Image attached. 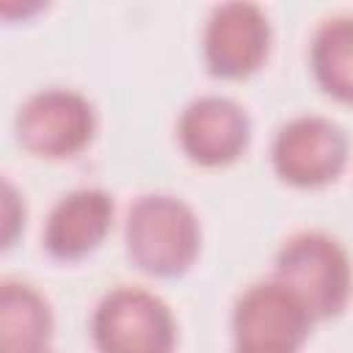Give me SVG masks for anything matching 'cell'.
Listing matches in <instances>:
<instances>
[{
    "label": "cell",
    "mask_w": 353,
    "mask_h": 353,
    "mask_svg": "<svg viewBox=\"0 0 353 353\" xmlns=\"http://www.w3.org/2000/svg\"><path fill=\"white\" fill-rule=\"evenodd\" d=\"M124 248L130 262L146 276L174 279L196 262L201 223L182 199L171 193H143L127 210Z\"/></svg>",
    "instance_id": "6da1fadb"
},
{
    "label": "cell",
    "mask_w": 353,
    "mask_h": 353,
    "mask_svg": "<svg viewBox=\"0 0 353 353\" xmlns=\"http://www.w3.org/2000/svg\"><path fill=\"white\" fill-rule=\"evenodd\" d=\"M273 279L284 284L314 320L336 317L353 290V265L339 240L325 232H298L281 243Z\"/></svg>",
    "instance_id": "7a4b0ae2"
},
{
    "label": "cell",
    "mask_w": 353,
    "mask_h": 353,
    "mask_svg": "<svg viewBox=\"0 0 353 353\" xmlns=\"http://www.w3.org/2000/svg\"><path fill=\"white\" fill-rule=\"evenodd\" d=\"M91 342L99 353H174L171 306L143 287H113L91 314Z\"/></svg>",
    "instance_id": "3957f363"
},
{
    "label": "cell",
    "mask_w": 353,
    "mask_h": 353,
    "mask_svg": "<svg viewBox=\"0 0 353 353\" xmlns=\"http://www.w3.org/2000/svg\"><path fill=\"white\" fill-rule=\"evenodd\" d=\"M350 154L347 132L328 116L306 113L284 121L270 143V163L292 188H323L334 182Z\"/></svg>",
    "instance_id": "277c9868"
},
{
    "label": "cell",
    "mask_w": 353,
    "mask_h": 353,
    "mask_svg": "<svg viewBox=\"0 0 353 353\" xmlns=\"http://www.w3.org/2000/svg\"><path fill=\"white\" fill-rule=\"evenodd\" d=\"M97 132V110L74 88H41L17 113V141L36 157L63 160L80 154Z\"/></svg>",
    "instance_id": "5b68a950"
},
{
    "label": "cell",
    "mask_w": 353,
    "mask_h": 353,
    "mask_svg": "<svg viewBox=\"0 0 353 353\" xmlns=\"http://www.w3.org/2000/svg\"><path fill=\"white\" fill-rule=\"evenodd\" d=\"M309 309L276 279L245 287L232 309L234 345L298 353L312 331Z\"/></svg>",
    "instance_id": "8992f818"
},
{
    "label": "cell",
    "mask_w": 353,
    "mask_h": 353,
    "mask_svg": "<svg viewBox=\"0 0 353 353\" xmlns=\"http://www.w3.org/2000/svg\"><path fill=\"white\" fill-rule=\"evenodd\" d=\"M270 52L268 14L254 3H221L210 11L201 33V55L207 72L221 80H243L254 74Z\"/></svg>",
    "instance_id": "52a82bcc"
},
{
    "label": "cell",
    "mask_w": 353,
    "mask_h": 353,
    "mask_svg": "<svg viewBox=\"0 0 353 353\" xmlns=\"http://www.w3.org/2000/svg\"><path fill=\"white\" fill-rule=\"evenodd\" d=\"M176 141L190 163L221 168L245 154L251 143V119L234 99L223 94H204L182 108Z\"/></svg>",
    "instance_id": "ba28073f"
},
{
    "label": "cell",
    "mask_w": 353,
    "mask_h": 353,
    "mask_svg": "<svg viewBox=\"0 0 353 353\" xmlns=\"http://www.w3.org/2000/svg\"><path fill=\"white\" fill-rule=\"evenodd\" d=\"M116 215L113 196L102 188H74L61 196L41 229V243L52 259L77 262L97 251L110 234Z\"/></svg>",
    "instance_id": "9c48e42d"
},
{
    "label": "cell",
    "mask_w": 353,
    "mask_h": 353,
    "mask_svg": "<svg viewBox=\"0 0 353 353\" xmlns=\"http://www.w3.org/2000/svg\"><path fill=\"white\" fill-rule=\"evenodd\" d=\"M52 312L39 290L6 279L0 287V353H44Z\"/></svg>",
    "instance_id": "30bf717a"
},
{
    "label": "cell",
    "mask_w": 353,
    "mask_h": 353,
    "mask_svg": "<svg viewBox=\"0 0 353 353\" xmlns=\"http://www.w3.org/2000/svg\"><path fill=\"white\" fill-rule=\"evenodd\" d=\"M309 66L328 97L353 105V14L320 22L309 44Z\"/></svg>",
    "instance_id": "8fae6325"
},
{
    "label": "cell",
    "mask_w": 353,
    "mask_h": 353,
    "mask_svg": "<svg viewBox=\"0 0 353 353\" xmlns=\"http://www.w3.org/2000/svg\"><path fill=\"white\" fill-rule=\"evenodd\" d=\"M22 223H25V204H22V199L17 196L14 185L6 179V182H3V245H6V248L14 245L17 232H19Z\"/></svg>",
    "instance_id": "7c38bea8"
},
{
    "label": "cell",
    "mask_w": 353,
    "mask_h": 353,
    "mask_svg": "<svg viewBox=\"0 0 353 353\" xmlns=\"http://www.w3.org/2000/svg\"><path fill=\"white\" fill-rule=\"evenodd\" d=\"M232 353H290V350H273V347H245V345H234Z\"/></svg>",
    "instance_id": "4fadbf2b"
},
{
    "label": "cell",
    "mask_w": 353,
    "mask_h": 353,
    "mask_svg": "<svg viewBox=\"0 0 353 353\" xmlns=\"http://www.w3.org/2000/svg\"><path fill=\"white\" fill-rule=\"evenodd\" d=\"M44 353H47V350H44Z\"/></svg>",
    "instance_id": "5bb4252c"
}]
</instances>
